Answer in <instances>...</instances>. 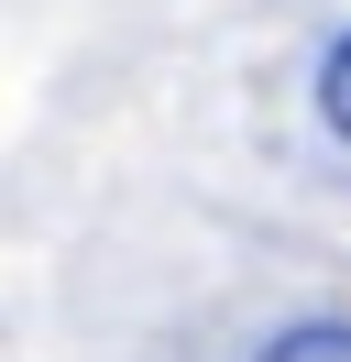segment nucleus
Wrapping results in <instances>:
<instances>
[{
    "label": "nucleus",
    "mask_w": 351,
    "mask_h": 362,
    "mask_svg": "<svg viewBox=\"0 0 351 362\" xmlns=\"http://www.w3.org/2000/svg\"><path fill=\"white\" fill-rule=\"evenodd\" d=\"M318 121H329V143L351 154V33H329V55H318Z\"/></svg>",
    "instance_id": "f03ea898"
},
{
    "label": "nucleus",
    "mask_w": 351,
    "mask_h": 362,
    "mask_svg": "<svg viewBox=\"0 0 351 362\" xmlns=\"http://www.w3.org/2000/svg\"><path fill=\"white\" fill-rule=\"evenodd\" d=\"M253 362H351V318H285V329H263Z\"/></svg>",
    "instance_id": "f257e3e1"
}]
</instances>
